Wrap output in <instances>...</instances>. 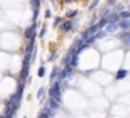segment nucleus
<instances>
[{"label":"nucleus","mask_w":130,"mask_h":118,"mask_svg":"<svg viewBox=\"0 0 130 118\" xmlns=\"http://www.w3.org/2000/svg\"><path fill=\"white\" fill-rule=\"evenodd\" d=\"M96 29H98V26H96V25H95V26H90V28H89V29H87V31H86V32H84L83 35H81V38H83V40L86 41L87 38H90V37H93V35H95Z\"/></svg>","instance_id":"1"},{"label":"nucleus","mask_w":130,"mask_h":118,"mask_svg":"<svg viewBox=\"0 0 130 118\" xmlns=\"http://www.w3.org/2000/svg\"><path fill=\"white\" fill-rule=\"evenodd\" d=\"M28 74H29V63H28V62H25L23 69H22V72H20V78H26V77H28Z\"/></svg>","instance_id":"2"},{"label":"nucleus","mask_w":130,"mask_h":118,"mask_svg":"<svg viewBox=\"0 0 130 118\" xmlns=\"http://www.w3.org/2000/svg\"><path fill=\"white\" fill-rule=\"evenodd\" d=\"M106 20H107V23H116L119 20V17H118V14H112V16H106Z\"/></svg>","instance_id":"3"},{"label":"nucleus","mask_w":130,"mask_h":118,"mask_svg":"<svg viewBox=\"0 0 130 118\" xmlns=\"http://www.w3.org/2000/svg\"><path fill=\"white\" fill-rule=\"evenodd\" d=\"M118 26H119V28H122L124 31H127V29H128V26H130V23H128V20H127V19H122V22H119V23H118Z\"/></svg>","instance_id":"4"},{"label":"nucleus","mask_w":130,"mask_h":118,"mask_svg":"<svg viewBox=\"0 0 130 118\" xmlns=\"http://www.w3.org/2000/svg\"><path fill=\"white\" fill-rule=\"evenodd\" d=\"M74 25H75V23L69 20V22H66V23L61 26V29H63V31H69V29H72V28H74Z\"/></svg>","instance_id":"5"},{"label":"nucleus","mask_w":130,"mask_h":118,"mask_svg":"<svg viewBox=\"0 0 130 118\" xmlns=\"http://www.w3.org/2000/svg\"><path fill=\"white\" fill-rule=\"evenodd\" d=\"M34 34H35V25H32V26L26 31V37H28V38H31V37L34 38Z\"/></svg>","instance_id":"6"},{"label":"nucleus","mask_w":130,"mask_h":118,"mask_svg":"<svg viewBox=\"0 0 130 118\" xmlns=\"http://www.w3.org/2000/svg\"><path fill=\"white\" fill-rule=\"evenodd\" d=\"M127 75V71H119V72H116V78L119 80V78H124Z\"/></svg>","instance_id":"7"},{"label":"nucleus","mask_w":130,"mask_h":118,"mask_svg":"<svg viewBox=\"0 0 130 118\" xmlns=\"http://www.w3.org/2000/svg\"><path fill=\"white\" fill-rule=\"evenodd\" d=\"M31 5H32L34 9H38V6H40V0H31Z\"/></svg>","instance_id":"8"},{"label":"nucleus","mask_w":130,"mask_h":118,"mask_svg":"<svg viewBox=\"0 0 130 118\" xmlns=\"http://www.w3.org/2000/svg\"><path fill=\"white\" fill-rule=\"evenodd\" d=\"M128 16H130V14H128L127 11H124V12H121V16H118V17H121V19H128Z\"/></svg>","instance_id":"9"},{"label":"nucleus","mask_w":130,"mask_h":118,"mask_svg":"<svg viewBox=\"0 0 130 118\" xmlns=\"http://www.w3.org/2000/svg\"><path fill=\"white\" fill-rule=\"evenodd\" d=\"M100 3V0H93V2L90 3V9H93V8H96V5Z\"/></svg>","instance_id":"10"},{"label":"nucleus","mask_w":130,"mask_h":118,"mask_svg":"<svg viewBox=\"0 0 130 118\" xmlns=\"http://www.w3.org/2000/svg\"><path fill=\"white\" fill-rule=\"evenodd\" d=\"M60 23H61V19H60V17H57V19H55V22H54V26H58Z\"/></svg>","instance_id":"11"},{"label":"nucleus","mask_w":130,"mask_h":118,"mask_svg":"<svg viewBox=\"0 0 130 118\" xmlns=\"http://www.w3.org/2000/svg\"><path fill=\"white\" fill-rule=\"evenodd\" d=\"M44 75V68H40L38 69V77H43Z\"/></svg>","instance_id":"12"},{"label":"nucleus","mask_w":130,"mask_h":118,"mask_svg":"<svg viewBox=\"0 0 130 118\" xmlns=\"http://www.w3.org/2000/svg\"><path fill=\"white\" fill-rule=\"evenodd\" d=\"M43 94H44V89L41 87V89L38 91V94H37V97H38V98H41V97H43Z\"/></svg>","instance_id":"13"},{"label":"nucleus","mask_w":130,"mask_h":118,"mask_svg":"<svg viewBox=\"0 0 130 118\" xmlns=\"http://www.w3.org/2000/svg\"><path fill=\"white\" fill-rule=\"evenodd\" d=\"M77 14V11H71V12H68V17H74Z\"/></svg>","instance_id":"14"},{"label":"nucleus","mask_w":130,"mask_h":118,"mask_svg":"<svg viewBox=\"0 0 130 118\" xmlns=\"http://www.w3.org/2000/svg\"><path fill=\"white\" fill-rule=\"evenodd\" d=\"M46 34V28H41V31H40V37H43Z\"/></svg>","instance_id":"15"},{"label":"nucleus","mask_w":130,"mask_h":118,"mask_svg":"<svg viewBox=\"0 0 130 118\" xmlns=\"http://www.w3.org/2000/svg\"><path fill=\"white\" fill-rule=\"evenodd\" d=\"M40 118H49V113H47V112H44V113H41V115H40Z\"/></svg>","instance_id":"16"},{"label":"nucleus","mask_w":130,"mask_h":118,"mask_svg":"<svg viewBox=\"0 0 130 118\" xmlns=\"http://www.w3.org/2000/svg\"><path fill=\"white\" fill-rule=\"evenodd\" d=\"M109 2H110V3H112V2H115V0H109Z\"/></svg>","instance_id":"17"}]
</instances>
